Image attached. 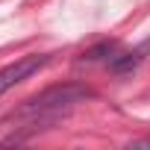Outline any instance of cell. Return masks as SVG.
I'll use <instances>...</instances> for the list:
<instances>
[{"label": "cell", "instance_id": "obj_1", "mask_svg": "<svg viewBox=\"0 0 150 150\" xmlns=\"http://www.w3.org/2000/svg\"><path fill=\"white\" fill-rule=\"evenodd\" d=\"M91 97H94V91L86 88V86H77V83L50 86V88L33 94L18 109V115H24V118H56V115H62V109H71V106L91 100Z\"/></svg>", "mask_w": 150, "mask_h": 150}, {"label": "cell", "instance_id": "obj_2", "mask_svg": "<svg viewBox=\"0 0 150 150\" xmlns=\"http://www.w3.org/2000/svg\"><path fill=\"white\" fill-rule=\"evenodd\" d=\"M47 62H50V56H24V59H18V62L6 65L3 71H0V94H6L12 86H18V83L30 80L33 74H38Z\"/></svg>", "mask_w": 150, "mask_h": 150}, {"label": "cell", "instance_id": "obj_3", "mask_svg": "<svg viewBox=\"0 0 150 150\" xmlns=\"http://www.w3.org/2000/svg\"><path fill=\"white\" fill-rule=\"evenodd\" d=\"M141 56H144L141 50L121 53V56H112V59H109V71H112V74H129V71H135V68H138Z\"/></svg>", "mask_w": 150, "mask_h": 150}, {"label": "cell", "instance_id": "obj_4", "mask_svg": "<svg viewBox=\"0 0 150 150\" xmlns=\"http://www.w3.org/2000/svg\"><path fill=\"white\" fill-rule=\"evenodd\" d=\"M115 50H118V44H115V41H100V44L88 47V50L80 56V62H100V59H109Z\"/></svg>", "mask_w": 150, "mask_h": 150}, {"label": "cell", "instance_id": "obj_5", "mask_svg": "<svg viewBox=\"0 0 150 150\" xmlns=\"http://www.w3.org/2000/svg\"><path fill=\"white\" fill-rule=\"evenodd\" d=\"M138 50H141V53H150V38H144V41H141V47H138Z\"/></svg>", "mask_w": 150, "mask_h": 150}]
</instances>
